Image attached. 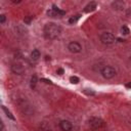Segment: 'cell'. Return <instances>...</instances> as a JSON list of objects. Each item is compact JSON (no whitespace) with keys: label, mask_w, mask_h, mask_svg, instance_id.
<instances>
[{"label":"cell","mask_w":131,"mask_h":131,"mask_svg":"<svg viewBox=\"0 0 131 131\" xmlns=\"http://www.w3.org/2000/svg\"><path fill=\"white\" fill-rule=\"evenodd\" d=\"M52 9L57 13V15H63V14H66V11H63V10H60L56 5H52Z\"/></svg>","instance_id":"obj_12"},{"label":"cell","mask_w":131,"mask_h":131,"mask_svg":"<svg viewBox=\"0 0 131 131\" xmlns=\"http://www.w3.org/2000/svg\"><path fill=\"white\" fill-rule=\"evenodd\" d=\"M100 74L104 79H112L116 76L117 72H116L115 68H113L111 66H105L100 70Z\"/></svg>","instance_id":"obj_2"},{"label":"cell","mask_w":131,"mask_h":131,"mask_svg":"<svg viewBox=\"0 0 131 131\" xmlns=\"http://www.w3.org/2000/svg\"><path fill=\"white\" fill-rule=\"evenodd\" d=\"M37 82H38L37 76H36V75L32 76V78H31V88H35V87H36V84H37Z\"/></svg>","instance_id":"obj_14"},{"label":"cell","mask_w":131,"mask_h":131,"mask_svg":"<svg viewBox=\"0 0 131 131\" xmlns=\"http://www.w3.org/2000/svg\"><path fill=\"white\" fill-rule=\"evenodd\" d=\"M95 8H96V3H95V2H90V3H88V4L85 6L84 11H85V12H91V11H93Z\"/></svg>","instance_id":"obj_9"},{"label":"cell","mask_w":131,"mask_h":131,"mask_svg":"<svg viewBox=\"0 0 131 131\" xmlns=\"http://www.w3.org/2000/svg\"><path fill=\"white\" fill-rule=\"evenodd\" d=\"M121 33H122L123 35H128V34L130 33V30H129V28H127L126 26H123V27L121 28Z\"/></svg>","instance_id":"obj_15"},{"label":"cell","mask_w":131,"mask_h":131,"mask_svg":"<svg viewBox=\"0 0 131 131\" xmlns=\"http://www.w3.org/2000/svg\"><path fill=\"white\" fill-rule=\"evenodd\" d=\"M126 86H127V87H129V88H130V87H131V83H128V84H127V85H126Z\"/></svg>","instance_id":"obj_23"},{"label":"cell","mask_w":131,"mask_h":131,"mask_svg":"<svg viewBox=\"0 0 131 131\" xmlns=\"http://www.w3.org/2000/svg\"><path fill=\"white\" fill-rule=\"evenodd\" d=\"M41 81L45 82L46 84H51V81H50V80H47V79H41Z\"/></svg>","instance_id":"obj_21"},{"label":"cell","mask_w":131,"mask_h":131,"mask_svg":"<svg viewBox=\"0 0 131 131\" xmlns=\"http://www.w3.org/2000/svg\"><path fill=\"white\" fill-rule=\"evenodd\" d=\"M43 32H44V35L46 38L56 39L61 34V28L54 23H48L44 26Z\"/></svg>","instance_id":"obj_1"},{"label":"cell","mask_w":131,"mask_h":131,"mask_svg":"<svg viewBox=\"0 0 131 131\" xmlns=\"http://www.w3.org/2000/svg\"><path fill=\"white\" fill-rule=\"evenodd\" d=\"M56 73H57L58 75H62V74L64 73V71H63V69H61V68H59V69H57V71H56Z\"/></svg>","instance_id":"obj_19"},{"label":"cell","mask_w":131,"mask_h":131,"mask_svg":"<svg viewBox=\"0 0 131 131\" xmlns=\"http://www.w3.org/2000/svg\"><path fill=\"white\" fill-rule=\"evenodd\" d=\"M70 81H71V83H73V84H78V83L80 82L79 78L76 77V76H72V77L70 78Z\"/></svg>","instance_id":"obj_16"},{"label":"cell","mask_w":131,"mask_h":131,"mask_svg":"<svg viewBox=\"0 0 131 131\" xmlns=\"http://www.w3.org/2000/svg\"><path fill=\"white\" fill-rule=\"evenodd\" d=\"M5 19H6L5 14H1V15H0V23H1V24H4V23H5Z\"/></svg>","instance_id":"obj_18"},{"label":"cell","mask_w":131,"mask_h":131,"mask_svg":"<svg viewBox=\"0 0 131 131\" xmlns=\"http://www.w3.org/2000/svg\"><path fill=\"white\" fill-rule=\"evenodd\" d=\"M83 92H84V93H86V94H88V95H89V94H91V95H94V92H93V91H87V89L83 90Z\"/></svg>","instance_id":"obj_20"},{"label":"cell","mask_w":131,"mask_h":131,"mask_svg":"<svg viewBox=\"0 0 131 131\" xmlns=\"http://www.w3.org/2000/svg\"><path fill=\"white\" fill-rule=\"evenodd\" d=\"M80 16H81L80 14H76V15H73L72 17H70V19H69V23H70V24H72V25H73V24H75V23H77V21H78V19L80 18Z\"/></svg>","instance_id":"obj_13"},{"label":"cell","mask_w":131,"mask_h":131,"mask_svg":"<svg viewBox=\"0 0 131 131\" xmlns=\"http://www.w3.org/2000/svg\"><path fill=\"white\" fill-rule=\"evenodd\" d=\"M11 72L15 75H21L25 72V68L20 63H12L11 66Z\"/></svg>","instance_id":"obj_6"},{"label":"cell","mask_w":131,"mask_h":131,"mask_svg":"<svg viewBox=\"0 0 131 131\" xmlns=\"http://www.w3.org/2000/svg\"><path fill=\"white\" fill-rule=\"evenodd\" d=\"M89 126L94 129V130H97V129H100L104 126V122L102 119L100 118H97V117H91L89 119Z\"/></svg>","instance_id":"obj_4"},{"label":"cell","mask_w":131,"mask_h":131,"mask_svg":"<svg viewBox=\"0 0 131 131\" xmlns=\"http://www.w3.org/2000/svg\"><path fill=\"white\" fill-rule=\"evenodd\" d=\"M32 19H33V16H31V15H28V16H26L25 18H24V21H25V24H30L31 21H32Z\"/></svg>","instance_id":"obj_17"},{"label":"cell","mask_w":131,"mask_h":131,"mask_svg":"<svg viewBox=\"0 0 131 131\" xmlns=\"http://www.w3.org/2000/svg\"><path fill=\"white\" fill-rule=\"evenodd\" d=\"M130 59H131V55H130Z\"/></svg>","instance_id":"obj_24"},{"label":"cell","mask_w":131,"mask_h":131,"mask_svg":"<svg viewBox=\"0 0 131 131\" xmlns=\"http://www.w3.org/2000/svg\"><path fill=\"white\" fill-rule=\"evenodd\" d=\"M124 6H125V3H124V1H121V0H117L112 3V7L116 10H123Z\"/></svg>","instance_id":"obj_8"},{"label":"cell","mask_w":131,"mask_h":131,"mask_svg":"<svg viewBox=\"0 0 131 131\" xmlns=\"http://www.w3.org/2000/svg\"><path fill=\"white\" fill-rule=\"evenodd\" d=\"M0 126H1V128H0V131H3V129H4V125H3V122H0Z\"/></svg>","instance_id":"obj_22"},{"label":"cell","mask_w":131,"mask_h":131,"mask_svg":"<svg viewBox=\"0 0 131 131\" xmlns=\"http://www.w3.org/2000/svg\"><path fill=\"white\" fill-rule=\"evenodd\" d=\"M99 39H100V42H101L102 44H105V45H111V44L115 43V41H116L115 36H114L112 33H110V32L101 33Z\"/></svg>","instance_id":"obj_3"},{"label":"cell","mask_w":131,"mask_h":131,"mask_svg":"<svg viewBox=\"0 0 131 131\" xmlns=\"http://www.w3.org/2000/svg\"><path fill=\"white\" fill-rule=\"evenodd\" d=\"M2 111L5 113V115H6V117L7 118H9L10 120H12V121H14L15 120V118H14V116L11 114V112L6 107V106H4V105H2Z\"/></svg>","instance_id":"obj_11"},{"label":"cell","mask_w":131,"mask_h":131,"mask_svg":"<svg viewBox=\"0 0 131 131\" xmlns=\"http://www.w3.org/2000/svg\"><path fill=\"white\" fill-rule=\"evenodd\" d=\"M40 56H41V53H40V51L38 49H34L32 51V53H31V58L33 60H38L40 58Z\"/></svg>","instance_id":"obj_10"},{"label":"cell","mask_w":131,"mask_h":131,"mask_svg":"<svg viewBox=\"0 0 131 131\" xmlns=\"http://www.w3.org/2000/svg\"><path fill=\"white\" fill-rule=\"evenodd\" d=\"M59 128L62 131H71L73 129V124L68 120H62L59 122Z\"/></svg>","instance_id":"obj_7"},{"label":"cell","mask_w":131,"mask_h":131,"mask_svg":"<svg viewBox=\"0 0 131 131\" xmlns=\"http://www.w3.org/2000/svg\"><path fill=\"white\" fill-rule=\"evenodd\" d=\"M68 49H69L72 53H79V52L82 51V46L80 45V43H78V42H76V41H73V42L69 43Z\"/></svg>","instance_id":"obj_5"}]
</instances>
